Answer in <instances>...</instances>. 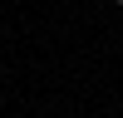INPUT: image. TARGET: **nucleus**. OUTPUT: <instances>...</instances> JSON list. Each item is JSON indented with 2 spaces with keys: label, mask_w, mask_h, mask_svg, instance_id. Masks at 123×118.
Returning <instances> with one entry per match:
<instances>
[{
  "label": "nucleus",
  "mask_w": 123,
  "mask_h": 118,
  "mask_svg": "<svg viewBox=\"0 0 123 118\" xmlns=\"http://www.w3.org/2000/svg\"><path fill=\"white\" fill-rule=\"evenodd\" d=\"M113 5H123V0H113Z\"/></svg>",
  "instance_id": "nucleus-1"
}]
</instances>
